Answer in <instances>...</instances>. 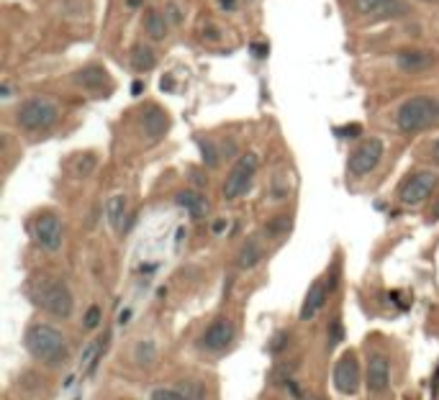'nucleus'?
<instances>
[{
	"instance_id": "obj_31",
	"label": "nucleus",
	"mask_w": 439,
	"mask_h": 400,
	"mask_svg": "<svg viewBox=\"0 0 439 400\" xmlns=\"http://www.w3.org/2000/svg\"><path fill=\"white\" fill-rule=\"evenodd\" d=\"M252 51L257 60H262V57H267V44H252Z\"/></svg>"
},
{
	"instance_id": "obj_33",
	"label": "nucleus",
	"mask_w": 439,
	"mask_h": 400,
	"mask_svg": "<svg viewBox=\"0 0 439 400\" xmlns=\"http://www.w3.org/2000/svg\"><path fill=\"white\" fill-rule=\"evenodd\" d=\"M285 339H288L285 333H278V339H275V341H272V344H270V349H272V351H278L280 347H283V344H285Z\"/></svg>"
},
{
	"instance_id": "obj_7",
	"label": "nucleus",
	"mask_w": 439,
	"mask_h": 400,
	"mask_svg": "<svg viewBox=\"0 0 439 400\" xmlns=\"http://www.w3.org/2000/svg\"><path fill=\"white\" fill-rule=\"evenodd\" d=\"M34 238L36 244L47 252H57L62 247V238H65V229H62L60 216L54 213H42L34 221Z\"/></svg>"
},
{
	"instance_id": "obj_39",
	"label": "nucleus",
	"mask_w": 439,
	"mask_h": 400,
	"mask_svg": "<svg viewBox=\"0 0 439 400\" xmlns=\"http://www.w3.org/2000/svg\"><path fill=\"white\" fill-rule=\"evenodd\" d=\"M431 152H434V157H437V159H439V139H437V141H434V146H431Z\"/></svg>"
},
{
	"instance_id": "obj_15",
	"label": "nucleus",
	"mask_w": 439,
	"mask_h": 400,
	"mask_svg": "<svg viewBox=\"0 0 439 400\" xmlns=\"http://www.w3.org/2000/svg\"><path fill=\"white\" fill-rule=\"evenodd\" d=\"M326 295H329V288H326V282L316 280L311 285V290H308V295H306L304 306H301V321H311L313 315L319 313L321 308H324V303H326Z\"/></svg>"
},
{
	"instance_id": "obj_13",
	"label": "nucleus",
	"mask_w": 439,
	"mask_h": 400,
	"mask_svg": "<svg viewBox=\"0 0 439 400\" xmlns=\"http://www.w3.org/2000/svg\"><path fill=\"white\" fill-rule=\"evenodd\" d=\"M365 383H367V390H370V392L388 390V385H390V365H388V359L383 357V354H372V357H370V362H367V377H365Z\"/></svg>"
},
{
	"instance_id": "obj_38",
	"label": "nucleus",
	"mask_w": 439,
	"mask_h": 400,
	"mask_svg": "<svg viewBox=\"0 0 439 400\" xmlns=\"http://www.w3.org/2000/svg\"><path fill=\"white\" fill-rule=\"evenodd\" d=\"M119 324L124 326V324H129V311H124V313L119 315Z\"/></svg>"
},
{
	"instance_id": "obj_40",
	"label": "nucleus",
	"mask_w": 439,
	"mask_h": 400,
	"mask_svg": "<svg viewBox=\"0 0 439 400\" xmlns=\"http://www.w3.org/2000/svg\"><path fill=\"white\" fill-rule=\"evenodd\" d=\"M126 3H129V6H131V8H136V6H142L144 0H126Z\"/></svg>"
},
{
	"instance_id": "obj_20",
	"label": "nucleus",
	"mask_w": 439,
	"mask_h": 400,
	"mask_svg": "<svg viewBox=\"0 0 439 400\" xmlns=\"http://www.w3.org/2000/svg\"><path fill=\"white\" fill-rule=\"evenodd\" d=\"M154 64H157V54H154L149 46L136 44L134 51H131V67H134L136 72H149V69H154Z\"/></svg>"
},
{
	"instance_id": "obj_1",
	"label": "nucleus",
	"mask_w": 439,
	"mask_h": 400,
	"mask_svg": "<svg viewBox=\"0 0 439 400\" xmlns=\"http://www.w3.org/2000/svg\"><path fill=\"white\" fill-rule=\"evenodd\" d=\"M26 349L34 359L44 362V365H60L67 359V341L49 324H34L26 331Z\"/></svg>"
},
{
	"instance_id": "obj_32",
	"label": "nucleus",
	"mask_w": 439,
	"mask_h": 400,
	"mask_svg": "<svg viewBox=\"0 0 439 400\" xmlns=\"http://www.w3.org/2000/svg\"><path fill=\"white\" fill-rule=\"evenodd\" d=\"M203 36H208L211 42H216V39H219V28H216V26H206V28H203Z\"/></svg>"
},
{
	"instance_id": "obj_36",
	"label": "nucleus",
	"mask_w": 439,
	"mask_h": 400,
	"mask_svg": "<svg viewBox=\"0 0 439 400\" xmlns=\"http://www.w3.org/2000/svg\"><path fill=\"white\" fill-rule=\"evenodd\" d=\"M429 218H431V221H439V198H437V203L431 205V213H429Z\"/></svg>"
},
{
	"instance_id": "obj_10",
	"label": "nucleus",
	"mask_w": 439,
	"mask_h": 400,
	"mask_svg": "<svg viewBox=\"0 0 439 400\" xmlns=\"http://www.w3.org/2000/svg\"><path fill=\"white\" fill-rule=\"evenodd\" d=\"M355 10L365 18H401L406 6L401 0H355Z\"/></svg>"
},
{
	"instance_id": "obj_23",
	"label": "nucleus",
	"mask_w": 439,
	"mask_h": 400,
	"mask_svg": "<svg viewBox=\"0 0 439 400\" xmlns=\"http://www.w3.org/2000/svg\"><path fill=\"white\" fill-rule=\"evenodd\" d=\"M134 357L139 365H152L154 357H157V349H154L152 341H139L134 349Z\"/></svg>"
},
{
	"instance_id": "obj_4",
	"label": "nucleus",
	"mask_w": 439,
	"mask_h": 400,
	"mask_svg": "<svg viewBox=\"0 0 439 400\" xmlns=\"http://www.w3.org/2000/svg\"><path fill=\"white\" fill-rule=\"evenodd\" d=\"M57 119H60V111H57V105L51 101H47V98H31V101H26L16 113L18 126L26 128V131L49 128Z\"/></svg>"
},
{
	"instance_id": "obj_12",
	"label": "nucleus",
	"mask_w": 439,
	"mask_h": 400,
	"mask_svg": "<svg viewBox=\"0 0 439 400\" xmlns=\"http://www.w3.org/2000/svg\"><path fill=\"white\" fill-rule=\"evenodd\" d=\"M434 62H437L434 51H426V49H404L396 54L398 69H401V72H411V75L429 69Z\"/></svg>"
},
{
	"instance_id": "obj_3",
	"label": "nucleus",
	"mask_w": 439,
	"mask_h": 400,
	"mask_svg": "<svg viewBox=\"0 0 439 400\" xmlns=\"http://www.w3.org/2000/svg\"><path fill=\"white\" fill-rule=\"evenodd\" d=\"M439 119V101L437 98H429V95H414L404 101V105L398 108V128L401 131H422L429 123Z\"/></svg>"
},
{
	"instance_id": "obj_18",
	"label": "nucleus",
	"mask_w": 439,
	"mask_h": 400,
	"mask_svg": "<svg viewBox=\"0 0 439 400\" xmlns=\"http://www.w3.org/2000/svg\"><path fill=\"white\" fill-rule=\"evenodd\" d=\"M106 218H108L110 229L121 231L124 229V218H126V195H113L106 203Z\"/></svg>"
},
{
	"instance_id": "obj_22",
	"label": "nucleus",
	"mask_w": 439,
	"mask_h": 400,
	"mask_svg": "<svg viewBox=\"0 0 439 400\" xmlns=\"http://www.w3.org/2000/svg\"><path fill=\"white\" fill-rule=\"evenodd\" d=\"M270 198L272 200H285L288 198V177L285 170H280L270 182Z\"/></svg>"
},
{
	"instance_id": "obj_6",
	"label": "nucleus",
	"mask_w": 439,
	"mask_h": 400,
	"mask_svg": "<svg viewBox=\"0 0 439 400\" xmlns=\"http://www.w3.org/2000/svg\"><path fill=\"white\" fill-rule=\"evenodd\" d=\"M439 185V175L431 170H422L416 172V175H411V177L404 182V188H401V203L404 205H419L424 203L426 198L437 190Z\"/></svg>"
},
{
	"instance_id": "obj_26",
	"label": "nucleus",
	"mask_w": 439,
	"mask_h": 400,
	"mask_svg": "<svg viewBox=\"0 0 439 400\" xmlns=\"http://www.w3.org/2000/svg\"><path fill=\"white\" fill-rule=\"evenodd\" d=\"M288 229H290V218H288V216H278V218L267 226V234H270V236H280V234H288Z\"/></svg>"
},
{
	"instance_id": "obj_16",
	"label": "nucleus",
	"mask_w": 439,
	"mask_h": 400,
	"mask_svg": "<svg viewBox=\"0 0 439 400\" xmlns=\"http://www.w3.org/2000/svg\"><path fill=\"white\" fill-rule=\"evenodd\" d=\"M75 82L80 87H85V90H90V93H101L103 87H108V72L103 67H98V64H90V67L80 69L75 75Z\"/></svg>"
},
{
	"instance_id": "obj_29",
	"label": "nucleus",
	"mask_w": 439,
	"mask_h": 400,
	"mask_svg": "<svg viewBox=\"0 0 439 400\" xmlns=\"http://www.w3.org/2000/svg\"><path fill=\"white\" fill-rule=\"evenodd\" d=\"M360 134H363V126H360V123H349V126L337 128V137H342V139H355V137H360Z\"/></svg>"
},
{
	"instance_id": "obj_19",
	"label": "nucleus",
	"mask_w": 439,
	"mask_h": 400,
	"mask_svg": "<svg viewBox=\"0 0 439 400\" xmlns=\"http://www.w3.org/2000/svg\"><path fill=\"white\" fill-rule=\"evenodd\" d=\"M144 31L152 36L154 42H162L165 36H167V21L162 16L160 10H147V16H144Z\"/></svg>"
},
{
	"instance_id": "obj_34",
	"label": "nucleus",
	"mask_w": 439,
	"mask_h": 400,
	"mask_svg": "<svg viewBox=\"0 0 439 400\" xmlns=\"http://www.w3.org/2000/svg\"><path fill=\"white\" fill-rule=\"evenodd\" d=\"M226 229H229V223L224 221V218H221V221L213 223V234H221V231H226Z\"/></svg>"
},
{
	"instance_id": "obj_2",
	"label": "nucleus",
	"mask_w": 439,
	"mask_h": 400,
	"mask_svg": "<svg viewBox=\"0 0 439 400\" xmlns=\"http://www.w3.org/2000/svg\"><path fill=\"white\" fill-rule=\"evenodd\" d=\"M31 298L36 300V306H42L47 313L57 315V318H69L72 315V293L62 280L57 277H39L31 288Z\"/></svg>"
},
{
	"instance_id": "obj_28",
	"label": "nucleus",
	"mask_w": 439,
	"mask_h": 400,
	"mask_svg": "<svg viewBox=\"0 0 439 400\" xmlns=\"http://www.w3.org/2000/svg\"><path fill=\"white\" fill-rule=\"evenodd\" d=\"M101 324V308L98 306H93L88 313H85V321H83V326L85 329H95V326Z\"/></svg>"
},
{
	"instance_id": "obj_14",
	"label": "nucleus",
	"mask_w": 439,
	"mask_h": 400,
	"mask_svg": "<svg viewBox=\"0 0 439 400\" xmlns=\"http://www.w3.org/2000/svg\"><path fill=\"white\" fill-rule=\"evenodd\" d=\"M142 126H144V134L149 139L165 137V131L169 128L167 111H162L160 105H147L142 113Z\"/></svg>"
},
{
	"instance_id": "obj_5",
	"label": "nucleus",
	"mask_w": 439,
	"mask_h": 400,
	"mask_svg": "<svg viewBox=\"0 0 439 400\" xmlns=\"http://www.w3.org/2000/svg\"><path fill=\"white\" fill-rule=\"evenodd\" d=\"M257 164H260L257 154H242V157H239L237 164L229 172L226 182H224V198H226V200H234V198H239L242 193H247L254 172H257Z\"/></svg>"
},
{
	"instance_id": "obj_35",
	"label": "nucleus",
	"mask_w": 439,
	"mask_h": 400,
	"mask_svg": "<svg viewBox=\"0 0 439 400\" xmlns=\"http://www.w3.org/2000/svg\"><path fill=\"white\" fill-rule=\"evenodd\" d=\"M169 18H172V21H175V24H180V10H178V6H169Z\"/></svg>"
},
{
	"instance_id": "obj_41",
	"label": "nucleus",
	"mask_w": 439,
	"mask_h": 400,
	"mask_svg": "<svg viewBox=\"0 0 439 400\" xmlns=\"http://www.w3.org/2000/svg\"><path fill=\"white\" fill-rule=\"evenodd\" d=\"M131 90H134V95H139V93H142V82H134V87H131Z\"/></svg>"
},
{
	"instance_id": "obj_21",
	"label": "nucleus",
	"mask_w": 439,
	"mask_h": 400,
	"mask_svg": "<svg viewBox=\"0 0 439 400\" xmlns=\"http://www.w3.org/2000/svg\"><path fill=\"white\" fill-rule=\"evenodd\" d=\"M262 259V249L260 244L254 241V238H247L245 244H242V249H239V256H237V264L242 267V270H252L254 264Z\"/></svg>"
},
{
	"instance_id": "obj_30",
	"label": "nucleus",
	"mask_w": 439,
	"mask_h": 400,
	"mask_svg": "<svg viewBox=\"0 0 439 400\" xmlns=\"http://www.w3.org/2000/svg\"><path fill=\"white\" fill-rule=\"evenodd\" d=\"M339 341H342V324H339V321H334V324H331V347H334V344H339Z\"/></svg>"
},
{
	"instance_id": "obj_17",
	"label": "nucleus",
	"mask_w": 439,
	"mask_h": 400,
	"mask_svg": "<svg viewBox=\"0 0 439 400\" xmlns=\"http://www.w3.org/2000/svg\"><path fill=\"white\" fill-rule=\"evenodd\" d=\"M175 203H178L180 208H185V211L190 213L193 218H203V216H206V211H208L206 198H203L201 193H193V190H183V193H178Z\"/></svg>"
},
{
	"instance_id": "obj_25",
	"label": "nucleus",
	"mask_w": 439,
	"mask_h": 400,
	"mask_svg": "<svg viewBox=\"0 0 439 400\" xmlns=\"http://www.w3.org/2000/svg\"><path fill=\"white\" fill-rule=\"evenodd\" d=\"M103 351V341H93V344H88V349L83 351V365H88L90 369L95 367V362H98V354Z\"/></svg>"
},
{
	"instance_id": "obj_8",
	"label": "nucleus",
	"mask_w": 439,
	"mask_h": 400,
	"mask_svg": "<svg viewBox=\"0 0 439 400\" xmlns=\"http://www.w3.org/2000/svg\"><path fill=\"white\" fill-rule=\"evenodd\" d=\"M383 159V141L380 139H367L349 154V172L352 175H367Z\"/></svg>"
},
{
	"instance_id": "obj_24",
	"label": "nucleus",
	"mask_w": 439,
	"mask_h": 400,
	"mask_svg": "<svg viewBox=\"0 0 439 400\" xmlns=\"http://www.w3.org/2000/svg\"><path fill=\"white\" fill-rule=\"evenodd\" d=\"M149 400H190V398H188L180 388L178 390H172V388H157V390H152Z\"/></svg>"
},
{
	"instance_id": "obj_11",
	"label": "nucleus",
	"mask_w": 439,
	"mask_h": 400,
	"mask_svg": "<svg viewBox=\"0 0 439 400\" xmlns=\"http://www.w3.org/2000/svg\"><path fill=\"white\" fill-rule=\"evenodd\" d=\"M234 324L229 321V318H216L206 331H203V339L201 344L206 347L208 351H224L234 341Z\"/></svg>"
},
{
	"instance_id": "obj_37",
	"label": "nucleus",
	"mask_w": 439,
	"mask_h": 400,
	"mask_svg": "<svg viewBox=\"0 0 439 400\" xmlns=\"http://www.w3.org/2000/svg\"><path fill=\"white\" fill-rule=\"evenodd\" d=\"M219 3H221V8H226V10L237 8V0H219Z\"/></svg>"
},
{
	"instance_id": "obj_9",
	"label": "nucleus",
	"mask_w": 439,
	"mask_h": 400,
	"mask_svg": "<svg viewBox=\"0 0 439 400\" xmlns=\"http://www.w3.org/2000/svg\"><path fill=\"white\" fill-rule=\"evenodd\" d=\"M334 388L345 395H355L360 388V365L352 354H345L334 367Z\"/></svg>"
},
{
	"instance_id": "obj_27",
	"label": "nucleus",
	"mask_w": 439,
	"mask_h": 400,
	"mask_svg": "<svg viewBox=\"0 0 439 400\" xmlns=\"http://www.w3.org/2000/svg\"><path fill=\"white\" fill-rule=\"evenodd\" d=\"M180 390L185 392L190 400H203V388L198 383H193V380H185V383L180 385Z\"/></svg>"
}]
</instances>
